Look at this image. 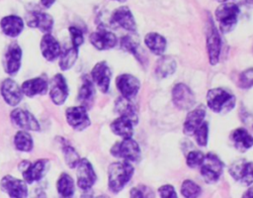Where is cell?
<instances>
[{
  "mask_svg": "<svg viewBox=\"0 0 253 198\" xmlns=\"http://www.w3.org/2000/svg\"><path fill=\"white\" fill-rule=\"evenodd\" d=\"M205 116H206V107L204 105H200L199 107L190 111L184 122V126H183L184 134L187 136H193L195 131L204 122Z\"/></svg>",
  "mask_w": 253,
  "mask_h": 198,
  "instance_id": "ffe728a7",
  "label": "cell"
},
{
  "mask_svg": "<svg viewBox=\"0 0 253 198\" xmlns=\"http://www.w3.org/2000/svg\"><path fill=\"white\" fill-rule=\"evenodd\" d=\"M1 189L10 197H26L28 195V188L24 181L13 176L6 175L0 181Z\"/></svg>",
  "mask_w": 253,
  "mask_h": 198,
  "instance_id": "9a60e30c",
  "label": "cell"
},
{
  "mask_svg": "<svg viewBox=\"0 0 253 198\" xmlns=\"http://www.w3.org/2000/svg\"><path fill=\"white\" fill-rule=\"evenodd\" d=\"M95 98V89L92 81L88 76H84L82 78V84L78 91V100L82 104V106L86 108H90L94 102Z\"/></svg>",
  "mask_w": 253,
  "mask_h": 198,
  "instance_id": "4316f807",
  "label": "cell"
},
{
  "mask_svg": "<svg viewBox=\"0 0 253 198\" xmlns=\"http://www.w3.org/2000/svg\"><path fill=\"white\" fill-rule=\"evenodd\" d=\"M28 25L32 28H37L43 33H48L51 31L53 26V19L46 13L35 11L32 12L27 18Z\"/></svg>",
  "mask_w": 253,
  "mask_h": 198,
  "instance_id": "603a6c76",
  "label": "cell"
},
{
  "mask_svg": "<svg viewBox=\"0 0 253 198\" xmlns=\"http://www.w3.org/2000/svg\"><path fill=\"white\" fill-rule=\"evenodd\" d=\"M14 144L16 148L21 151H31L34 146L31 135L24 131H20L15 135Z\"/></svg>",
  "mask_w": 253,
  "mask_h": 198,
  "instance_id": "d6a6232c",
  "label": "cell"
},
{
  "mask_svg": "<svg viewBox=\"0 0 253 198\" xmlns=\"http://www.w3.org/2000/svg\"><path fill=\"white\" fill-rule=\"evenodd\" d=\"M202 193V189L200 185L195 183L193 180H185L181 185V194L184 197L188 198H195L199 197Z\"/></svg>",
  "mask_w": 253,
  "mask_h": 198,
  "instance_id": "e575fe53",
  "label": "cell"
},
{
  "mask_svg": "<svg viewBox=\"0 0 253 198\" xmlns=\"http://www.w3.org/2000/svg\"><path fill=\"white\" fill-rule=\"evenodd\" d=\"M218 2H220V3H224V2H229V1H231V0H217Z\"/></svg>",
  "mask_w": 253,
  "mask_h": 198,
  "instance_id": "7dc6e473",
  "label": "cell"
},
{
  "mask_svg": "<svg viewBox=\"0 0 253 198\" xmlns=\"http://www.w3.org/2000/svg\"><path fill=\"white\" fill-rule=\"evenodd\" d=\"M133 167L127 161H117L111 163L108 168V186L111 192H120L130 180L133 174Z\"/></svg>",
  "mask_w": 253,
  "mask_h": 198,
  "instance_id": "6da1fadb",
  "label": "cell"
},
{
  "mask_svg": "<svg viewBox=\"0 0 253 198\" xmlns=\"http://www.w3.org/2000/svg\"><path fill=\"white\" fill-rule=\"evenodd\" d=\"M47 87H48L47 81L42 77L29 79L22 84V89L24 94H26L29 97L44 94L47 90Z\"/></svg>",
  "mask_w": 253,
  "mask_h": 198,
  "instance_id": "d4e9b609",
  "label": "cell"
},
{
  "mask_svg": "<svg viewBox=\"0 0 253 198\" xmlns=\"http://www.w3.org/2000/svg\"><path fill=\"white\" fill-rule=\"evenodd\" d=\"M122 49L127 50L128 52H131L133 55H135L137 58L139 57V45L134 42L129 37H124L121 41Z\"/></svg>",
  "mask_w": 253,
  "mask_h": 198,
  "instance_id": "f35d334b",
  "label": "cell"
},
{
  "mask_svg": "<svg viewBox=\"0 0 253 198\" xmlns=\"http://www.w3.org/2000/svg\"><path fill=\"white\" fill-rule=\"evenodd\" d=\"M55 0H41L42 6H44L45 8H49L53 3H54Z\"/></svg>",
  "mask_w": 253,
  "mask_h": 198,
  "instance_id": "ee69618b",
  "label": "cell"
},
{
  "mask_svg": "<svg viewBox=\"0 0 253 198\" xmlns=\"http://www.w3.org/2000/svg\"><path fill=\"white\" fill-rule=\"evenodd\" d=\"M239 7L232 2L221 3L215 10L214 16L219 25V30L223 34L230 33L237 25Z\"/></svg>",
  "mask_w": 253,
  "mask_h": 198,
  "instance_id": "3957f363",
  "label": "cell"
},
{
  "mask_svg": "<svg viewBox=\"0 0 253 198\" xmlns=\"http://www.w3.org/2000/svg\"><path fill=\"white\" fill-rule=\"evenodd\" d=\"M63 153H64L65 162L67 163V165L70 168H74L75 166H77V164L80 161V158H79L78 153L76 152V150L72 147H70L68 145H65L63 147Z\"/></svg>",
  "mask_w": 253,
  "mask_h": 198,
  "instance_id": "8d00e7d4",
  "label": "cell"
},
{
  "mask_svg": "<svg viewBox=\"0 0 253 198\" xmlns=\"http://www.w3.org/2000/svg\"><path fill=\"white\" fill-rule=\"evenodd\" d=\"M131 197H152L154 196V193L146 186L144 185H138L136 187H133L129 192Z\"/></svg>",
  "mask_w": 253,
  "mask_h": 198,
  "instance_id": "60d3db41",
  "label": "cell"
},
{
  "mask_svg": "<svg viewBox=\"0 0 253 198\" xmlns=\"http://www.w3.org/2000/svg\"><path fill=\"white\" fill-rule=\"evenodd\" d=\"M111 153L127 161H136L140 157V148L138 144L131 138H125L124 141L115 144L111 148Z\"/></svg>",
  "mask_w": 253,
  "mask_h": 198,
  "instance_id": "5b68a950",
  "label": "cell"
},
{
  "mask_svg": "<svg viewBox=\"0 0 253 198\" xmlns=\"http://www.w3.org/2000/svg\"><path fill=\"white\" fill-rule=\"evenodd\" d=\"M116 85L122 96L128 99L133 98L137 94L140 87L138 79L135 76L127 73L119 75L116 79Z\"/></svg>",
  "mask_w": 253,
  "mask_h": 198,
  "instance_id": "7c38bea8",
  "label": "cell"
},
{
  "mask_svg": "<svg viewBox=\"0 0 253 198\" xmlns=\"http://www.w3.org/2000/svg\"><path fill=\"white\" fill-rule=\"evenodd\" d=\"M230 175L244 185L253 183V163L244 159L234 161L228 169Z\"/></svg>",
  "mask_w": 253,
  "mask_h": 198,
  "instance_id": "9c48e42d",
  "label": "cell"
},
{
  "mask_svg": "<svg viewBox=\"0 0 253 198\" xmlns=\"http://www.w3.org/2000/svg\"><path fill=\"white\" fill-rule=\"evenodd\" d=\"M195 140L197 144L201 147H206L208 145L209 139V125L207 122H203L199 128L194 133Z\"/></svg>",
  "mask_w": 253,
  "mask_h": 198,
  "instance_id": "d590c367",
  "label": "cell"
},
{
  "mask_svg": "<svg viewBox=\"0 0 253 198\" xmlns=\"http://www.w3.org/2000/svg\"><path fill=\"white\" fill-rule=\"evenodd\" d=\"M144 43L148 50L156 55H162L167 46L165 38L157 33H148L144 38Z\"/></svg>",
  "mask_w": 253,
  "mask_h": 198,
  "instance_id": "f546056e",
  "label": "cell"
},
{
  "mask_svg": "<svg viewBox=\"0 0 253 198\" xmlns=\"http://www.w3.org/2000/svg\"><path fill=\"white\" fill-rule=\"evenodd\" d=\"M57 192L62 197H71L74 194V182L70 175L67 173H62L56 184Z\"/></svg>",
  "mask_w": 253,
  "mask_h": 198,
  "instance_id": "1f68e13d",
  "label": "cell"
},
{
  "mask_svg": "<svg viewBox=\"0 0 253 198\" xmlns=\"http://www.w3.org/2000/svg\"><path fill=\"white\" fill-rule=\"evenodd\" d=\"M133 126L134 124L130 119L125 116H121L113 121V123L111 124V130L115 135L120 136L124 139L131 138L133 133Z\"/></svg>",
  "mask_w": 253,
  "mask_h": 198,
  "instance_id": "83f0119b",
  "label": "cell"
},
{
  "mask_svg": "<svg viewBox=\"0 0 253 198\" xmlns=\"http://www.w3.org/2000/svg\"><path fill=\"white\" fill-rule=\"evenodd\" d=\"M231 140L235 148L241 152H244L253 147V137L243 128L234 130L231 134Z\"/></svg>",
  "mask_w": 253,
  "mask_h": 198,
  "instance_id": "484cf974",
  "label": "cell"
},
{
  "mask_svg": "<svg viewBox=\"0 0 253 198\" xmlns=\"http://www.w3.org/2000/svg\"><path fill=\"white\" fill-rule=\"evenodd\" d=\"M22 50L17 44L11 45L4 56V69L8 74L14 75L18 72L21 66Z\"/></svg>",
  "mask_w": 253,
  "mask_h": 198,
  "instance_id": "ac0fdd59",
  "label": "cell"
},
{
  "mask_svg": "<svg viewBox=\"0 0 253 198\" xmlns=\"http://www.w3.org/2000/svg\"><path fill=\"white\" fill-rule=\"evenodd\" d=\"M90 43L97 50H104L114 48L117 45V37L114 33L100 29L90 36Z\"/></svg>",
  "mask_w": 253,
  "mask_h": 198,
  "instance_id": "d6986e66",
  "label": "cell"
},
{
  "mask_svg": "<svg viewBox=\"0 0 253 198\" xmlns=\"http://www.w3.org/2000/svg\"><path fill=\"white\" fill-rule=\"evenodd\" d=\"M1 94L5 102L11 106H16L23 98V89L11 78L5 79L1 84Z\"/></svg>",
  "mask_w": 253,
  "mask_h": 198,
  "instance_id": "2e32d148",
  "label": "cell"
},
{
  "mask_svg": "<svg viewBox=\"0 0 253 198\" xmlns=\"http://www.w3.org/2000/svg\"><path fill=\"white\" fill-rule=\"evenodd\" d=\"M172 101L179 110H190L195 104V95L186 84L177 83L172 89Z\"/></svg>",
  "mask_w": 253,
  "mask_h": 198,
  "instance_id": "ba28073f",
  "label": "cell"
},
{
  "mask_svg": "<svg viewBox=\"0 0 253 198\" xmlns=\"http://www.w3.org/2000/svg\"><path fill=\"white\" fill-rule=\"evenodd\" d=\"M49 162L47 159H39L33 164L28 161H23L19 164V169L22 171L23 177L27 183H33L41 180L47 171Z\"/></svg>",
  "mask_w": 253,
  "mask_h": 198,
  "instance_id": "8992f818",
  "label": "cell"
},
{
  "mask_svg": "<svg viewBox=\"0 0 253 198\" xmlns=\"http://www.w3.org/2000/svg\"><path fill=\"white\" fill-rule=\"evenodd\" d=\"M116 1H119V2H124V1H126V0H116Z\"/></svg>",
  "mask_w": 253,
  "mask_h": 198,
  "instance_id": "c3c4849f",
  "label": "cell"
},
{
  "mask_svg": "<svg viewBox=\"0 0 253 198\" xmlns=\"http://www.w3.org/2000/svg\"><path fill=\"white\" fill-rule=\"evenodd\" d=\"M236 103V98L223 88H212L207 93V105L214 113H227Z\"/></svg>",
  "mask_w": 253,
  "mask_h": 198,
  "instance_id": "7a4b0ae2",
  "label": "cell"
},
{
  "mask_svg": "<svg viewBox=\"0 0 253 198\" xmlns=\"http://www.w3.org/2000/svg\"><path fill=\"white\" fill-rule=\"evenodd\" d=\"M243 3L248 7L253 9V0H243Z\"/></svg>",
  "mask_w": 253,
  "mask_h": 198,
  "instance_id": "bcb514c9",
  "label": "cell"
},
{
  "mask_svg": "<svg viewBox=\"0 0 253 198\" xmlns=\"http://www.w3.org/2000/svg\"><path fill=\"white\" fill-rule=\"evenodd\" d=\"M200 168L204 180L207 183L211 184L216 182L221 176L223 171V162L219 159V157L216 154L209 152L208 154L205 155L204 161Z\"/></svg>",
  "mask_w": 253,
  "mask_h": 198,
  "instance_id": "277c9868",
  "label": "cell"
},
{
  "mask_svg": "<svg viewBox=\"0 0 253 198\" xmlns=\"http://www.w3.org/2000/svg\"><path fill=\"white\" fill-rule=\"evenodd\" d=\"M176 70V61L172 56L164 55L157 60L155 73L159 78H165L173 74Z\"/></svg>",
  "mask_w": 253,
  "mask_h": 198,
  "instance_id": "4dcf8cb0",
  "label": "cell"
},
{
  "mask_svg": "<svg viewBox=\"0 0 253 198\" xmlns=\"http://www.w3.org/2000/svg\"><path fill=\"white\" fill-rule=\"evenodd\" d=\"M115 108L117 110V112L121 115V116H125L128 119H130L134 125L137 124L138 122V116H137V111L135 106L131 103L130 99L126 98L124 96L120 97L117 101H116V105Z\"/></svg>",
  "mask_w": 253,
  "mask_h": 198,
  "instance_id": "f1b7e54d",
  "label": "cell"
},
{
  "mask_svg": "<svg viewBox=\"0 0 253 198\" xmlns=\"http://www.w3.org/2000/svg\"><path fill=\"white\" fill-rule=\"evenodd\" d=\"M206 45L209 54V60L211 65L218 62L220 50H221V41L215 26L211 22L206 34Z\"/></svg>",
  "mask_w": 253,
  "mask_h": 198,
  "instance_id": "52a82bcc",
  "label": "cell"
},
{
  "mask_svg": "<svg viewBox=\"0 0 253 198\" xmlns=\"http://www.w3.org/2000/svg\"><path fill=\"white\" fill-rule=\"evenodd\" d=\"M158 193L161 197H168V198H176L177 197V193H176L174 187L170 184L161 186L158 189Z\"/></svg>",
  "mask_w": 253,
  "mask_h": 198,
  "instance_id": "7bdbcfd3",
  "label": "cell"
},
{
  "mask_svg": "<svg viewBox=\"0 0 253 198\" xmlns=\"http://www.w3.org/2000/svg\"><path fill=\"white\" fill-rule=\"evenodd\" d=\"M41 50L46 60L52 61L60 54V45L50 34H45L41 41Z\"/></svg>",
  "mask_w": 253,
  "mask_h": 198,
  "instance_id": "7402d4cb",
  "label": "cell"
},
{
  "mask_svg": "<svg viewBox=\"0 0 253 198\" xmlns=\"http://www.w3.org/2000/svg\"><path fill=\"white\" fill-rule=\"evenodd\" d=\"M238 84L241 88H250L253 86V67L243 71L239 75Z\"/></svg>",
  "mask_w": 253,
  "mask_h": 198,
  "instance_id": "ab89813d",
  "label": "cell"
},
{
  "mask_svg": "<svg viewBox=\"0 0 253 198\" xmlns=\"http://www.w3.org/2000/svg\"><path fill=\"white\" fill-rule=\"evenodd\" d=\"M12 122L23 130L39 131L40 124L33 114L23 109H15L10 114Z\"/></svg>",
  "mask_w": 253,
  "mask_h": 198,
  "instance_id": "5bb4252c",
  "label": "cell"
},
{
  "mask_svg": "<svg viewBox=\"0 0 253 198\" xmlns=\"http://www.w3.org/2000/svg\"><path fill=\"white\" fill-rule=\"evenodd\" d=\"M204 158H205V154L203 152L198 150H192L188 153L186 157V162L188 166H190L191 168H196L202 165Z\"/></svg>",
  "mask_w": 253,
  "mask_h": 198,
  "instance_id": "74e56055",
  "label": "cell"
},
{
  "mask_svg": "<svg viewBox=\"0 0 253 198\" xmlns=\"http://www.w3.org/2000/svg\"><path fill=\"white\" fill-rule=\"evenodd\" d=\"M49 95L52 102L56 105H61L65 102L68 96V87L63 75L58 73L51 78Z\"/></svg>",
  "mask_w": 253,
  "mask_h": 198,
  "instance_id": "4fadbf2b",
  "label": "cell"
},
{
  "mask_svg": "<svg viewBox=\"0 0 253 198\" xmlns=\"http://www.w3.org/2000/svg\"><path fill=\"white\" fill-rule=\"evenodd\" d=\"M69 33H70L72 44H73L74 48H78L80 45L83 44V42H84L83 34L79 29H77L75 27H70L69 28Z\"/></svg>",
  "mask_w": 253,
  "mask_h": 198,
  "instance_id": "b9f144b4",
  "label": "cell"
},
{
  "mask_svg": "<svg viewBox=\"0 0 253 198\" xmlns=\"http://www.w3.org/2000/svg\"><path fill=\"white\" fill-rule=\"evenodd\" d=\"M243 197H253V186L249 187V188L243 193Z\"/></svg>",
  "mask_w": 253,
  "mask_h": 198,
  "instance_id": "f6af8a7d",
  "label": "cell"
},
{
  "mask_svg": "<svg viewBox=\"0 0 253 198\" xmlns=\"http://www.w3.org/2000/svg\"><path fill=\"white\" fill-rule=\"evenodd\" d=\"M111 75L112 73L110 67L105 61H100L96 63L91 71V76L94 82L103 93H106L109 90Z\"/></svg>",
  "mask_w": 253,
  "mask_h": 198,
  "instance_id": "e0dca14e",
  "label": "cell"
},
{
  "mask_svg": "<svg viewBox=\"0 0 253 198\" xmlns=\"http://www.w3.org/2000/svg\"><path fill=\"white\" fill-rule=\"evenodd\" d=\"M66 121L71 128L77 131H82L90 125V119L84 106H74L66 109Z\"/></svg>",
  "mask_w": 253,
  "mask_h": 198,
  "instance_id": "8fae6325",
  "label": "cell"
},
{
  "mask_svg": "<svg viewBox=\"0 0 253 198\" xmlns=\"http://www.w3.org/2000/svg\"><path fill=\"white\" fill-rule=\"evenodd\" d=\"M0 26L5 35L9 37H17L24 29V22L19 16L10 15L1 20Z\"/></svg>",
  "mask_w": 253,
  "mask_h": 198,
  "instance_id": "cb8c5ba5",
  "label": "cell"
},
{
  "mask_svg": "<svg viewBox=\"0 0 253 198\" xmlns=\"http://www.w3.org/2000/svg\"><path fill=\"white\" fill-rule=\"evenodd\" d=\"M78 56V50L77 48H70L63 51V53L60 55L59 59V67L62 70H67L73 66Z\"/></svg>",
  "mask_w": 253,
  "mask_h": 198,
  "instance_id": "836d02e7",
  "label": "cell"
},
{
  "mask_svg": "<svg viewBox=\"0 0 253 198\" xmlns=\"http://www.w3.org/2000/svg\"><path fill=\"white\" fill-rule=\"evenodd\" d=\"M112 22L128 32H135L136 30V24L132 13L126 6L119 7L113 12Z\"/></svg>",
  "mask_w": 253,
  "mask_h": 198,
  "instance_id": "44dd1931",
  "label": "cell"
},
{
  "mask_svg": "<svg viewBox=\"0 0 253 198\" xmlns=\"http://www.w3.org/2000/svg\"><path fill=\"white\" fill-rule=\"evenodd\" d=\"M76 176H77V185L83 190L90 189L94 185L97 179L93 166L87 158L80 159L79 163L77 164Z\"/></svg>",
  "mask_w": 253,
  "mask_h": 198,
  "instance_id": "30bf717a",
  "label": "cell"
}]
</instances>
